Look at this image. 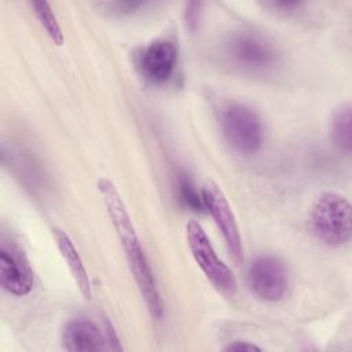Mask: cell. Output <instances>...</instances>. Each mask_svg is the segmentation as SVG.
<instances>
[{"instance_id": "cell-1", "label": "cell", "mask_w": 352, "mask_h": 352, "mask_svg": "<svg viewBox=\"0 0 352 352\" xmlns=\"http://www.w3.org/2000/svg\"><path fill=\"white\" fill-rule=\"evenodd\" d=\"M96 186L147 309L153 319L160 320L164 315L161 294L124 199L110 179L100 177Z\"/></svg>"}, {"instance_id": "cell-2", "label": "cell", "mask_w": 352, "mask_h": 352, "mask_svg": "<svg viewBox=\"0 0 352 352\" xmlns=\"http://www.w3.org/2000/svg\"><path fill=\"white\" fill-rule=\"evenodd\" d=\"M314 235L329 246H344L351 241V204L333 191L322 192L309 210Z\"/></svg>"}, {"instance_id": "cell-3", "label": "cell", "mask_w": 352, "mask_h": 352, "mask_svg": "<svg viewBox=\"0 0 352 352\" xmlns=\"http://www.w3.org/2000/svg\"><path fill=\"white\" fill-rule=\"evenodd\" d=\"M221 132L231 148L241 154L258 151L264 140V126L258 114L245 103H231L220 117Z\"/></svg>"}, {"instance_id": "cell-4", "label": "cell", "mask_w": 352, "mask_h": 352, "mask_svg": "<svg viewBox=\"0 0 352 352\" xmlns=\"http://www.w3.org/2000/svg\"><path fill=\"white\" fill-rule=\"evenodd\" d=\"M186 238L195 263L205 274L208 280L220 293L234 296L236 292V279L231 268L217 257L210 239L198 221L190 220L186 224Z\"/></svg>"}, {"instance_id": "cell-5", "label": "cell", "mask_w": 352, "mask_h": 352, "mask_svg": "<svg viewBox=\"0 0 352 352\" xmlns=\"http://www.w3.org/2000/svg\"><path fill=\"white\" fill-rule=\"evenodd\" d=\"M62 346L72 352L120 351L118 336L109 320L99 326L89 318H74L63 324L60 334Z\"/></svg>"}, {"instance_id": "cell-6", "label": "cell", "mask_w": 352, "mask_h": 352, "mask_svg": "<svg viewBox=\"0 0 352 352\" xmlns=\"http://www.w3.org/2000/svg\"><path fill=\"white\" fill-rule=\"evenodd\" d=\"M201 194L204 199V206L210 213L217 228L220 230L232 258L235 260V263H241L243 260L242 239L236 219L224 192L214 182L209 180L204 184Z\"/></svg>"}, {"instance_id": "cell-7", "label": "cell", "mask_w": 352, "mask_h": 352, "mask_svg": "<svg viewBox=\"0 0 352 352\" xmlns=\"http://www.w3.org/2000/svg\"><path fill=\"white\" fill-rule=\"evenodd\" d=\"M250 290L264 301H279L286 294L289 274L285 264L274 256H260L248 270Z\"/></svg>"}, {"instance_id": "cell-8", "label": "cell", "mask_w": 352, "mask_h": 352, "mask_svg": "<svg viewBox=\"0 0 352 352\" xmlns=\"http://www.w3.org/2000/svg\"><path fill=\"white\" fill-rule=\"evenodd\" d=\"M227 54L231 60L249 72H265L276 63L274 47L261 36L239 32L227 41Z\"/></svg>"}, {"instance_id": "cell-9", "label": "cell", "mask_w": 352, "mask_h": 352, "mask_svg": "<svg viewBox=\"0 0 352 352\" xmlns=\"http://www.w3.org/2000/svg\"><path fill=\"white\" fill-rule=\"evenodd\" d=\"M0 285L12 296H26L33 287V271L23 250L14 242L0 246Z\"/></svg>"}, {"instance_id": "cell-10", "label": "cell", "mask_w": 352, "mask_h": 352, "mask_svg": "<svg viewBox=\"0 0 352 352\" xmlns=\"http://www.w3.org/2000/svg\"><path fill=\"white\" fill-rule=\"evenodd\" d=\"M177 44L170 38H157L139 54L138 66L142 76L153 84H162L170 78L177 63Z\"/></svg>"}, {"instance_id": "cell-11", "label": "cell", "mask_w": 352, "mask_h": 352, "mask_svg": "<svg viewBox=\"0 0 352 352\" xmlns=\"http://www.w3.org/2000/svg\"><path fill=\"white\" fill-rule=\"evenodd\" d=\"M54 238L56 241L58 249L63 257V260L66 261L70 274L74 278L76 285L78 286L81 294L85 298H91L92 296V290H91V280L88 276V272L85 270V265L73 243V241L70 239V236L62 231L60 228H54Z\"/></svg>"}, {"instance_id": "cell-12", "label": "cell", "mask_w": 352, "mask_h": 352, "mask_svg": "<svg viewBox=\"0 0 352 352\" xmlns=\"http://www.w3.org/2000/svg\"><path fill=\"white\" fill-rule=\"evenodd\" d=\"M351 106H341L331 118V138L345 154L351 153Z\"/></svg>"}, {"instance_id": "cell-13", "label": "cell", "mask_w": 352, "mask_h": 352, "mask_svg": "<svg viewBox=\"0 0 352 352\" xmlns=\"http://www.w3.org/2000/svg\"><path fill=\"white\" fill-rule=\"evenodd\" d=\"M32 8H33V12H34L36 18L38 19L40 25L50 36V38L56 45H62L63 44V33H62V29L56 21L50 4L45 1H34V3H32Z\"/></svg>"}, {"instance_id": "cell-14", "label": "cell", "mask_w": 352, "mask_h": 352, "mask_svg": "<svg viewBox=\"0 0 352 352\" xmlns=\"http://www.w3.org/2000/svg\"><path fill=\"white\" fill-rule=\"evenodd\" d=\"M179 195H180L182 202L188 209H191L194 212L205 210L202 194L195 190V187L191 183V180L188 177H186V176L179 179Z\"/></svg>"}, {"instance_id": "cell-15", "label": "cell", "mask_w": 352, "mask_h": 352, "mask_svg": "<svg viewBox=\"0 0 352 352\" xmlns=\"http://www.w3.org/2000/svg\"><path fill=\"white\" fill-rule=\"evenodd\" d=\"M199 7H201V4H198V3H190L186 8V23L188 25L190 29H194L198 25Z\"/></svg>"}, {"instance_id": "cell-16", "label": "cell", "mask_w": 352, "mask_h": 352, "mask_svg": "<svg viewBox=\"0 0 352 352\" xmlns=\"http://www.w3.org/2000/svg\"><path fill=\"white\" fill-rule=\"evenodd\" d=\"M224 351H235V352H253V351H261L257 345L250 344L248 341H232L228 345L224 346Z\"/></svg>"}]
</instances>
